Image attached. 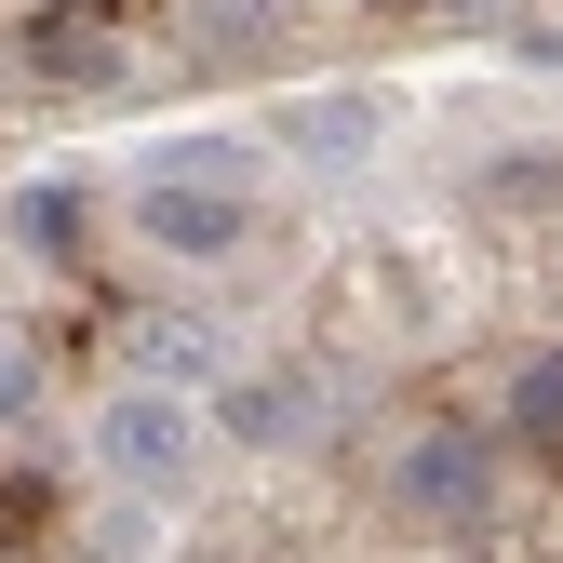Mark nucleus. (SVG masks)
I'll return each mask as SVG.
<instances>
[{
  "instance_id": "obj_11",
  "label": "nucleus",
  "mask_w": 563,
  "mask_h": 563,
  "mask_svg": "<svg viewBox=\"0 0 563 563\" xmlns=\"http://www.w3.org/2000/svg\"><path fill=\"white\" fill-rule=\"evenodd\" d=\"M201 14H216V54H242V41L268 27V0H201Z\"/></svg>"
},
{
  "instance_id": "obj_9",
  "label": "nucleus",
  "mask_w": 563,
  "mask_h": 563,
  "mask_svg": "<svg viewBox=\"0 0 563 563\" xmlns=\"http://www.w3.org/2000/svg\"><path fill=\"white\" fill-rule=\"evenodd\" d=\"M27 67H54V81H121V41H108V27H54V14H41V27H27Z\"/></svg>"
},
{
  "instance_id": "obj_3",
  "label": "nucleus",
  "mask_w": 563,
  "mask_h": 563,
  "mask_svg": "<svg viewBox=\"0 0 563 563\" xmlns=\"http://www.w3.org/2000/svg\"><path fill=\"white\" fill-rule=\"evenodd\" d=\"M134 242L175 255V268H229L255 242V188L242 175H162L148 162V188H134Z\"/></svg>"
},
{
  "instance_id": "obj_5",
  "label": "nucleus",
  "mask_w": 563,
  "mask_h": 563,
  "mask_svg": "<svg viewBox=\"0 0 563 563\" xmlns=\"http://www.w3.org/2000/svg\"><path fill=\"white\" fill-rule=\"evenodd\" d=\"M268 148L282 162H309V175H349L376 148V95L363 81H322V95H282V121H268Z\"/></svg>"
},
{
  "instance_id": "obj_2",
  "label": "nucleus",
  "mask_w": 563,
  "mask_h": 563,
  "mask_svg": "<svg viewBox=\"0 0 563 563\" xmlns=\"http://www.w3.org/2000/svg\"><path fill=\"white\" fill-rule=\"evenodd\" d=\"M201 443H216V416H201V389H175V376H121L95 402V470L121 483V497H175V483L201 470Z\"/></svg>"
},
{
  "instance_id": "obj_12",
  "label": "nucleus",
  "mask_w": 563,
  "mask_h": 563,
  "mask_svg": "<svg viewBox=\"0 0 563 563\" xmlns=\"http://www.w3.org/2000/svg\"><path fill=\"white\" fill-rule=\"evenodd\" d=\"M430 14H456V27H497V14H510V0H430Z\"/></svg>"
},
{
  "instance_id": "obj_1",
  "label": "nucleus",
  "mask_w": 563,
  "mask_h": 563,
  "mask_svg": "<svg viewBox=\"0 0 563 563\" xmlns=\"http://www.w3.org/2000/svg\"><path fill=\"white\" fill-rule=\"evenodd\" d=\"M497 497H510V430L497 416H443V430H416L389 456V510L430 523V537H483Z\"/></svg>"
},
{
  "instance_id": "obj_4",
  "label": "nucleus",
  "mask_w": 563,
  "mask_h": 563,
  "mask_svg": "<svg viewBox=\"0 0 563 563\" xmlns=\"http://www.w3.org/2000/svg\"><path fill=\"white\" fill-rule=\"evenodd\" d=\"M201 416H216V443H255V456H296L322 430V376L282 363V376H216L201 389Z\"/></svg>"
},
{
  "instance_id": "obj_6",
  "label": "nucleus",
  "mask_w": 563,
  "mask_h": 563,
  "mask_svg": "<svg viewBox=\"0 0 563 563\" xmlns=\"http://www.w3.org/2000/svg\"><path fill=\"white\" fill-rule=\"evenodd\" d=\"M121 363H134V376H175V389H216V376H229V349H216V322L148 309V322H121Z\"/></svg>"
},
{
  "instance_id": "obj_8",
  "label": "nucleus",
  "mask_w": 563,
  "mask_h": 563,
  "mask_svg": "<svg viewBox=\"0 0 563 563\" xmlns=\"http://www.w3.org/2000/svg\"><path fill=\"white\" fill-rule=\"evenodd\" d=\"M497 430H510V456H563V349L510 363V389H497Z\"/></svg>"
},
{
  "instance_id": "obj_7",
  "label": "nucleus",
  "mask_w": 563,
  "mask_h": 563,
  "mask_svg": "<svg viewBox=\"0 0 563 563\" xmlns=\"http://www.w3.org/2000/svg\"><path fill=\"white\" fill-rule=\"evenodd\" d=\"M0 216H14V242H27L41 268H67V255H81V229H95V201H81V175H27Z\"/></svg>"
},
{
  "instance_id": "obj_10",
  "label": "nucleus",
  "mask_w": 563,
  "mask_h": 563,
  "mask_svg": "<svg viewBox=\"0 0 563 563\" xmlns=\"http://www.w3.org/2000/svg\"><path fill=\"white\" fill-rule=\"evenodd\" d=\"M27 402H41V363H27V349H14V335H0V430H14V416H27Z\"/></svg>"
}]
</instances>
